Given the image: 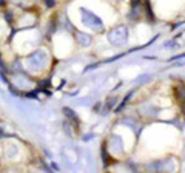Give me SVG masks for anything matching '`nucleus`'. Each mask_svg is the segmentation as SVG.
Here are the masks:
<instances>
[{
  "instance_id": "1",
  "label": "nucleus",
  "mask_w": 185,
  "mask_h": 173,
  "mask_svg": "<svg viewBox=\"0 0 185 173\" xmlns=\"http://www.w3.org/2000/svg\"><path fill=\"white\" fill-rule=\"evenodd\" d=\"M5 2H3V0H0V6H2V5H3Z\"/></svg>"
}]
</instances>
